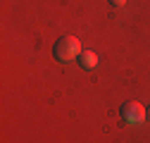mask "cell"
Wrapping results in <instances>:
<instances>
[{"label":"cell","instance_id":"obj_1","mask_svg":"<svg viewBox=\"0 0 150 143\" xmlns=\"http://www.w3.org/2000/svg\"><path fill=\"white\" fill-rule=\"evenodd\" d=\"M52 55L57 57L60 62H71L74 57L81 55V43H79V38H74V36H60L57 43L52 45Z\"/></svg>","mask_w":150,"mask_h":143},{"label":"cell","instance_id":"obj_2","mask_svg":"<svg viewBox=\"0 0 150 143\" xmlns=\"http://www.w3.org/2000/svg\"><path fill=\"white\" fill-rule=\"evenodd\" d=\"M122 117H124V122H129V124H141V122L145 119V107H143L141 103H136V100L124 103V105H122Z\"/></svg>","mask_w":150,"mask_h":143},{"label":"cell","instance_id":"obj_3","mask_svg":"<svg viewBox=\"0 0 150 143\" xmlns=\"http://www.w3.org/2000/svg\"><path fill=\"white\" fill-rule=\"evenodd\" d=\"M79 62H81L83 69H96V67H98V55H96L93 50H81Z\"/></svg>","mask_w":150,"mask_h":143},{"label":"cell","instance_id":"obj_4","mask_svg":"<svg viewBox=\"0 0 150 143\" xmlns=\"http://www.w3.org/2000/svg\"><path fill=\"white\" fill-rule=\"evenodd\" d=\"M124 3H126V0H110L112 7H124Z\"/></svg>","mask_w":150,"mask_h":143},{"label":"cell","instance_id":"obj_5","mask_svg":"<svg viewBox=\"0 0 150 143\" xmlns=\"http://www.w3.org/2000/svg\"><path fill=\"white\" fill-rule=\"evenodd\" d=\"M148 117H150V107H148Z\"/></svg>","mask_w":150,"mask_h":143}]
</instances>
